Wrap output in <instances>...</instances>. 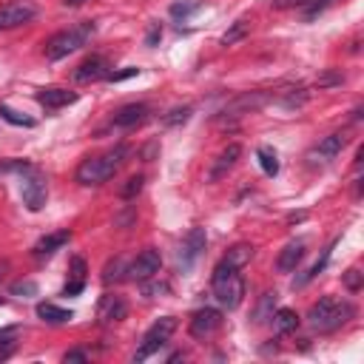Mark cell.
Here are the masks:
<instances>
[{
	"instance_id": "6da1fadb",
	"label": "cell",
	"mask_w": 364,
	"mask_h": 364,
	"mask_svg": "<svg viewBox=\"0 0 364 364\" xmlns=\"http://www.w3.org/2000/svg\"><path fill=\"white\" fill-rule=\"evenodd\" d=\"M125 156H128V148L125 145H117V148H111L105 154H97V156L82 159L74 176H77L80 185H102V182H108L122 168Z\"/></svg>"
},
{
	"instance_id": "7a4b0ae2",
	"label": "cell",
	"mask_w": 364,
	"mask_h": 364,
	"mask_svg": "<svg viewBox=\"0 0 364 364\" xmlns=\"http://www.w3.org/2000/svg\"><path fill=\"white\" fill-rule=\"evenodd\" d=\"M353 304L350 301H338L333 296H324L318 299L310 310H307V324L316 330V333H333L338 327H344L350 318H353Z\"/></svg>"
},
{
	"instance_id": "3957f363",
	"label": "cell",
	"mask_w": 364,
	"mask_h": 364,
	"mask_svg": "<svg viewBox=\"0 0 364 364\" xmlns=\"http://www.w3.org/2000/svg\"><path fill=\"white\" fill-rule=\"evenodd\" d=\"M210 284H213V296L222 307L228 310H236L242 304V296H245V279L239 273V267L228 264V262H219L213 267V276H210Z\"/></svg>"
},
{
	"instance_id": "277c9868",
	"label": "cell",
	"mask_w": 364,
	"mask_h": 364,
	"mask_svg": "<svg viewBox=\"0 0 364 364\" xmlns=\"http://www.w3.org/2000/svg\"><path fill=\"white\" fill-rule=\"evenodd\" d=\"M94 34V23H80L74 28H65V31H57L48 43H46V57L48 60H63L68 54H74L77 48H82Z\"/></svg>"
},
{
	"instance_id": "5b68a950",
	"label": "cell",
	"mask_w": 364,
	"mask_h": 364,
	"mask_svg": "<svg viewBox=\"0 0 364 364\" xmlns=\"http://www.w3.org/2000/svg\"><path fill=\"white\" fill-rule=\"evenodd\" d=\"M173 330H176V318H173V316L156 318V321L145 330V336H142V341H139V347H136V353H134V361H145L148 355H154V353L173 336Z\"/></svg>"
},
{
	"instance_id": "8992f818",
	"label": "cell",
	"mask_w": 364,
	"mask_h": 364,
	"mask_svg": "<svg viewBox=\"0 0 364 364\" xmlns=\"http://www.w3.org/2000/svg\"><path fill=\"white\" fill-rule=\"evenodd\" d=\"M20 196H23V205L28 210H43L46 205V179L37 168L31 165H23V182H20Z\"/></svg>"
},
{
	"instance_id": "52a82bcc",
	"label": "cell",
	"mask_w": 364,
	"mask_h": 364,
	"mask_svg": "<svg viewBox=\"0 0 364 364\" xmlns=\"http://www.w3.org/2000/svg\"><path fill=\"white\" fill-rule=\"evenodd\" d=\"M34 14H37V6L31 0H11V3L0 6V31L26 26L34 20Z\"/></svg>"
},
{
	"instance_id": "ba28073f",
	"label": "cell",
	"mask_w": 364,
	"mask_h": 364,
	"mask_svg": "<svg viewBox=\"0 0 364 364\" xmlns=\"http://www.w3.org/2000/svg\"><path fill=\"white\" fill-rule=\"evenodd\" d=\"M205 245H208V233H205V228H191L188 230V236L182 239V245H179V267L182 270H191L196 262H199V256L205 253Z\"/></svg>"
},
{
	"instance_id": "9c48e42d",
	"label": "cell",
	"mask_w": 364,
	"mask_h": 364,
	"mask_svg": "<svg viewBox=\"0 0 364 364\" xmlns=\"http://www.w3.org/2000/svg\"><path fill=\"white\" fill-rule=\"evenodd\" d=\"M159 267H162L159 250H156V247H145V250L128 264V276L136 279V282H148V279H154V276L159 273Z\"/></svg>"
},
{
	"instance_id": "30bf717a",
	"label": "cell",
	"mask_w": 364,
	"mask_h": 364,
	"mask_svg": "<svg viewBox=\"0 0 364 364\" xmlns=\"http://www.w3.org/2000/svg\"><path fill=\"white\" fill-rule=\"evenodd\" d=\"M222 327V313L216 307H202L191 316V324H188V333L193 338H210L216 330Z\"/></svg>"
},
{
	"instance_id": "8fae6325",
	"label": "cell",
	"mask_w": 364,
	"mask_h": 364,
	"mask_svg": "<svg viewBox=\"0 0 364 364\" xmlns=\"http://www.w3.org/2000/svg\"><path fill=\"white\" fill-rule=\"evenodd\" d=\"M344 145H347V136H344L341 131L327 134L318 145H313V151L307 154V159H310V162H330V159H336V156L341 154Z\"/></svg>"
},
{
	"instance_id": "7c38bea8",
	"label": "cell",
	"mask_w": 364,
	"mask_h": 364,
	"mask_svg": "<svg viewBox=\"0 0 364 364\" xmlns=\"http://www.w3.org/2000/svg\"><path fill=\"white\" fill-rule=\"evenodd\" d=\"M105 77H108V60L100 57V54L85 57V60L74 68V80H77V82H97V80H105Z\"/></svg>"
},
{
	"instance_id": "4fadbf2b",
	"label": "cell",
	"mask_w": 364,
	"mask_h": 364,
	"mask_svg": "<svg viewBox=\"0 0 364 364\" xmlns=\"http://www.w3.org/2000/svg\"><path fill=\"white\" fill-rule=\"evenodd\" d=\"M239 156H242V145H239V142H230V145L213 159V165H210V171H208V182H219L222 176H228V171L239 162Z\"/></svg>"
},
{
	"instance_id": "5bb4252c",
	"label": "cell",
	"mask_w": 364,
	"mask_h": 364,
	"mask_svg": "<svg viewBox=\"0 0 364 364\" xmlns=\"http://www.w3.org/2000/svg\"><path fill=\"white\" fill-rule=\"evenodd\" d=\"M97 316H100V321H105V324L122 321V318L128 316V304H125V299H122V296H117V293H105V296L100 299Z\"/></svg>"
},
{
	"instance_id": "9a60e30c",
	"label": "cell",
	"mask_w": 364,
	"mask_h": 364,
	"mask_svg": "<svg viewBox=\"0 0 364 364\" xmlns=\"http://www.w3.org/2000/svg\"><path fill=\"white\" fill-rule=\"evenodd\" d=\"M148 105L145 102H128V105H122L114 117H111V125L114 128H134V125H139V122H145L148 119Z\"/></svg>"
},
{
	"instance_id": "2e32d148",
	"label": "cell",
	"mask_w": 364,
	"mask_h": 364,
	"mask_svg": "<svg viewBox=\"0 0 364 364\" xmlns=\"http://www.w3.org/2000/svg\"><path fill=\"white\" fill-rule=\"evenodd\" d=\"M304 253H307V245H304V239L287 242V245L282 247V253L276 256V267H279L282 273H290V270H296V267L301 264Z\"/></svg>"
},
{
	"instance_id": "e0dca14e",
	"label": "cell",
	"mask_w": 364,
	"mask_h": 364,
	"mask_svg": "<svg viewBox=\"0 0 364 364\" xmlns=\"http://www.w3.org/2000/svg\"><path fill=\"white\" fill-rule=\"evenodd\" d=\"M37 102L48 111H57V108H65L71 102H77V94L68 91V88H40L37 91Z\"/></svg>"
},
{
	"instance_id": "ac0fdd59",
	"label": "cell",
	"mask_w": 364,
	"mask_h": 364,
	"mask_svg": "<svg viewBox=\"0 0 364 364\" xmlns=\"http://www.w3.org/2000/svg\"><path fill=\"white\" fill-rule=\"evenodd\" d=\"M68 239H71V233H68V230L46 233L43 239H37V245L31 247V253H34V259H48V256H54L63 245H68Z\"/></svg>"
},
{
	"instance_id": "d6986e66",
	"label": "cell",
	"mask_w": 364,
	"mask_h": 364,
	"mask_svg": "<svg viewBox=\"0 0 364 364\" xmlns=\"http://www.w3.org/2000/svg\"><path fill=\"white\" fill-rule=\"evenodd\" d=\"M82 287H85V259L74 256L71 259V282L63 287V296H77V293H82Z\"/></svg>"
},
{
	"instance_id": "ffe728a7",
	"label": "cell",
	"mask_w": 364,
	"mask_h": 364,
	"mask_svg": "<svg viewBox=\"0 0 364 364\" xmlns=\"http://www.w3.org/2000/svg\"><path fill=\"white\" fill-rule=\"evenodd\" d=\"M37 316H40L43 321H48V324H65V321L74 318L71 310L57 307V304H51V301H40V304H37Z\"/></svg>"
},
{
	"instance_id": "44dd1931",
	"label": "cell",
	"mask_w": 364,
	"mask_h": 364,
	"mask_svg": "<svg viewBox=\"0 0 364 364\" xmlns=\"http://www.w3.org/2000/svg\"><path fill=\"white\" fill-rule=\"evenodd\" d=\"M270 318H273L276 333H282V336H287V333H293V330L299 327V313L290 310V307H279V310H273Z\"/></svg>"
},
{
	"instance_id": "7402d4cb",
	"label": "cell",
	"mask_w": 364,
	"mask_h": 364,
	"mask_svg": "<svg viewBox=\"0 0 364 364\" xmlns=\"http://www.w3.org/2000/svg\"><path fill=\"white\" fill-rule=\"evenodd\" d=\"M330 256H333V245L321 250V259H318L316 264H310V267H307V270H304V273H301L299 279H293V287H304L307 282H313V279H316V276H318V273H321V270L327 267V262H330Z\"/></svg>"
},
{
	"instance_id": "603a6c76",
	"label": "cell",
	"mask_w": 364,
	"mask_h": 364,
	"mask_svg": "<svg viewBox=\"0 0 364 364\" xmlns=\"http://www.w3.org/2000/svg\"><path fill=\"white\" fill-rule=\"evenodd\" d=\"M17 336H20V327H14V324L0 330V361H6L17 350Z\"/></svg>"
},
{
	"instance_id": "cb8c5ba5",
	"label": "cell",
	"mask_w": 364,
	"mask_h": 364,
	"mask_svg": "<svg viewBox=\"0 0 364 364\" xmlns=\"http://www.w3.org/2000/svg\"><path fill=\"white\" fill-rule=\"evenodd\" d=\"M250 256H253V247H250V245H245V242H239V245H233V247L225 253V259H222V262H228V264H233V267H242V264H247V262H250Z\"/></svg>"
},
{
	"instance_id": "d4e9b609",
	"label": "cell",
	"mask_w": 364,
	"mask_h": 364,
	"mask_svg": "<svg viewBox=\"0 0 364 364\" xmlns=\"http://www.w3.org/2000/svg\"><path fill=\"white\" fill-rule=\"evenodd\" d=\"M247 31H250V23H247V20H236V23L219 37V43H222V46H236L239 40L247 37Z\"/></svg>"
},
{
	"instance_id": "484cf974",
	"label": "cell",
	"mask_w": 364,
	"mask_h": 364,
	"mask_svg": "<svg viewBox=\"0 0 364 364\" xmlns=\"http://www.w3.org/2000/svg\"><path fill=\"white\" fill-rule=\"evenodd\" d=\"M256 156H259V165H262V171L267 173V176H276L279 173V156H276V151L273 148H259L256 151Z\"/></svg>"
},
{
	"instance_id": "4316f807",
	"label": "cell",
	"mask_w": 364,
	"mask_h": 364,
	"mask_svg": "<svg viewBox=\"0 0 364 364\" xmlns=\"http://www.w3.org/2000/svg\"><path fill=\"white\" fill-rule=\"evenodd\" d=\"M142 185H145V176H142V173H134V176H128V179H125V185L119 188V199H125V202L136 199V193L142 191Z\"/></svg>"
},
{
	"instance_id": "83f0119b",
	"label": "cell",
	"mask_w": 364,
	"mask_h": 364,
	"mask_svg": "<svg viewBox=\"0 0 364 364\" xmlns=\"http://www.w3.org/2000/svg\"><path fill=\"white\" fill-rule=\"evenodd\" d=\"M273 304H276V290H273V293L267 290V293L262 296V301H259V307H256V313H253V321H256V324H262V321H267V318L273 316Z\"/></svg>"
},
{
	"instance_id": "f1b7e54d",
	"label": "cell",
	"mask_w": 364,
	"mask_h": 364,
	"mask_svg": "<svg viewBox=\"0 0 364 364\" xmlns=\"http://www.w3.org/2000/svg\"><path fill=\"white\" fill-rule=\"evenodd\" d=\"M125 273H128V267H125V262L117 256V259H111V262L105 264V270H102V282H105V284H111V282H119Z\"/></svg>"
},
{
	"instance_id": "f546056e",
	"label": "cell",
	"mask_w": 364,
	"mask_h": 364,
	"mask_svg": "<svg viewBox=\"0 0 364 364\" xmlns=\"http://www.w3.org/2000/svg\"><path fill=\"white\" fill-rule=\"evenodd\" d=\"M0 117H3L6 122H11V125L34 128V119H31V117H26V114H20V111H14V108H9V105H0Z\"/></svg>"
},
{
	"instance_id": "4dcf8cb0",
	"label": "cell",
	"mask_w": 364,
	"mask_h": 364,
	"mask_svg": "<svg viewBox=\"0 0 364 364\" xmlns=\"http://www.w3.org/2000/svg\"><path fill=\"white\" fill-rule=\"evenodd\" d=\"M307 97H310V94H307V88H301V85H299V88H290V91L282 97V105H284V108H299V105H304V102H307Z\"/></svg>"
},
{
	"instance_id": "1f68e13d",
	"label": "cell",
	"mask_w": 364,
	"mask_h": 364,
	"mask_svg": "<svg viewBox=\"0 0 364 364\" xmlns=\"http://www.w3.org/2000/svg\"><path fill=\"white\" fill-rule=\"evenodd\" d=\"M344 287H347L350 293H358V290L364 287V273H361L358 267H350V270L344 273Z\"/></svg>"
},
{
	"instance_id": "d6a6232c",
	"label": "cell",
	"mask_w": 364,
	"mask_h": 364,
	"mask_svg": "<svg viewBox=\"0 0 364 364\" xmlns=\"http://www.w3.org/2000/svg\"><path fill=\"white\" fill-rule=\"evenodd\" d=\"M11 296H23V299L37 296V282H31V279H20V282H14V284H11Z\"/></svg>"
},
{
	"instance_id": "836d02e7",
	"label": "cell",
	"mask_w": 364,
	"mask_h": 364,
	"mask_svg": "<svg viewBox=\"0 0 364 364\" xmlns=\"http://www.w3.org/2000/svg\"><path fill=\"white\" fill-rule=\"evenodd\" d=\"M196 9H199V0H179V3L171 6V17H188Z\"/></svg>"
},
{
	"instance_id": "e575fe53",
	"label": "cell",
	"mask_w": 364,
	"mask_h": 364,
	"mask_svg": "<svg viewBox=\"0 0 364 364\" xmlns=\"http://www.w3.org/2000/svg\"><path fill=\"white\" fill-rule=\"evenodd\" d=\"M191 117V105H182V108H173L168 117H165V125H179Z\"/></svg>"
},
{
	"instance_id": "d590c367",
	"label": "cell",
	"mask_w": 364,
	"mask_h": 364,
	"mask_svg": "<svg viewBox=\"0 0 364 364\" xmlns=\"http://www.w3.org/2000/svg\"><path fill=\"white\" fill-rule=\"evenodd\" d=\"M330 3H333V0H307V3H304V6H307V9H304V17H307V20H313V17H316V14H321Z\"/></svg>"
},
{
	"instance_id": "8d00e7d4",
	"label": "cell",
	"mask_w": 364,
	"mask_h": 364,
	"mask_svg": "<svg viewBox=\"0 0 364 364\" xmlns=\"http://www.w3.org/2000/svg\"><path fill=\"white\" fill-rule=\"evenodd\" d=\"M136 74H139V68L128 65V68H122V71H108V77H105V80H111V82H122V80H128V77H136Z\"/></svg>"
},
{
	"instance_id": "74e56055",
	"label": "cell",
	"mask_w": 364,
	"mask_h": 364,
	"mask_svg": "<svg viewBox=\"0 0 364 364\" xmlns=\"http://www.w3.org/2000/svg\"><path fill=\"white\" fill-rule=\"evenodd\" d=\"M159 40H162V26H159V23H151V28H148V34H145V46L154 48Z\"/></svg>"
},
{
	"instance_id": "f35d334b",
	"label": "cell",
	"mask_w": 364,
	"mask_h": 364,
	"mask_svg": "<svg viewBox=\"0 0 364 364\" xmlns=\"http://www.w3.org/2000/svg\"><path fill=\"white\" fill-rule=\"evenodd\" d=\"M63 361H65V364H85V361H88V353H85V350H68V353L63 355Z\"/></svg>"
},
{
	"instance_id": "ab89813d",
	"label": "cell",
	"mask_w": 364,
	"mask_h": 364,
	"mask_svg": "<svg viewBox=\"0 0 364 364\" xmlns=\"http://www.w3.org/2000/svg\"><path fill=\"white\" fill-rule=\"evenodd\" d=\"M344 77L341 74H324V77H318L316 82H318V88H324V85H336V82H341Z\"/></svg>"
},
{
	"instance_id": "60d3db41",
	"label": "cell",
	"mask_w": 364,
	"mask_h": 364,
	"mask_svg": "<svg viewBox=\"0 0 364 364\" xmlns=\"http://www.w3.org/2000/svg\"><path fill=\"white\" fill-rule=\"evenodd\" d=\"M165 290H168V284H156V282H154V284H145V287H142V293H145L148 299H151V296H156V293H165Z\"/></svg>"
},
{
	"instance_id": "b9f144b4",
	"label": "cell",
	"mask_w": 364,
	"mask_h": 364,
	"mask_svg": "<svg viewBox=\"0 0 364 364\" xmlns=\"http://www.w3.org/2000/svg\"><path fill=\"white\" fill-rule=\"evenodd\" d=\"M307 0H273L276 9H287V6H304Z\"/></svg>"
},
{
	"instance_id": "7bdbcfd3",
	"label": "cell",
	"mask_w": 364,
	"mask_h": 364,
	"mask_svg": "<svg viewBox=\"0 0 364 364\" xmlns=\"http://www.w3.org/2000/svg\"><path fill=\"white\" fill-rule=\"evenodd\" d=\"M82 3H85V0H63L65 9H77V6H82Z\"/></svg>"
},
{
	"instance_id": "ee69618b",
	"label": "cell",
	"mask_w": 364,
	"mask_h": 364,
	"mask_svg": "<svg viewBox=\"0 0 364 364\" xmlns=\"http://www.w3.org/2000/svg\"><path fill=\"white\" fill-rule=\"evenodd\" d=\"M9 267V262H0V276H3V270Z\"/></svg>"
},
{
	"instance_id": "f6af8a7d",
	"label": "cell",
	"mask_w": 364,
	"mask_h": 364,
	"mask_svg": "<svg viewBox=\"0 0 364 364\" xmlns=\"http://www.w3.org/2000/svg\"><path fill=\"white\" fill-rule=\"evenodd\" d=\"M0 304H3V299H0Z\"/></svg>"
}]
</instances>
